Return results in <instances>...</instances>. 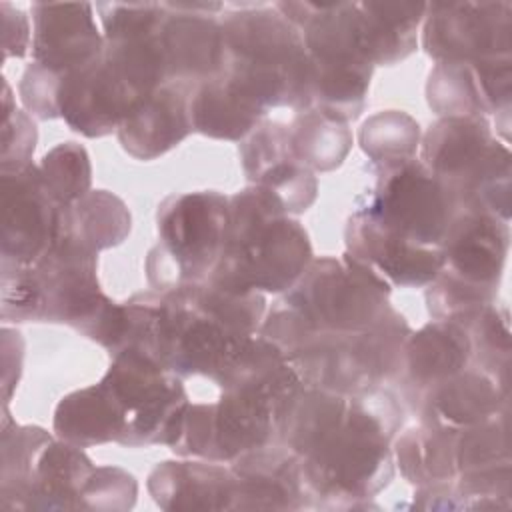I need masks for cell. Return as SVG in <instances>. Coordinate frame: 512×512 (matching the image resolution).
Listing matches in <instances>:
<instances>
[{
    "label": "cell",
    "instance_id": "6da1fadb",
    "mask_svg": "<svg viewBox=\"0 0 512 512\" xmlns=\"http://www.w3.org/2000/svg\"><path fill=\"white\" fill-rule=\"evenodd\" d=\"M402 406L380 386L350 396L342 426L302 458L308 498L326 508H364L394 478L390 442Z\"/></svg>",
    "mask_w": 512,
    "mask_h": 512
},
{
    "label": "cell",
    "instance_id": "7a4b0ae2",
    "mask_svg": "<svg viewBox=\"0 0 512 512\" xmlns=\"http://www.w3.org/2000/svg\"><path fill=\"white\" fill-rule=\"evenodd\" d=\"M312 262L304 226L280 200L250 184L228 196V226L218 264L208 278L240 292H288Z\"/></svg>",
    "mask_w": 512,
    "mask_h": 512
},
{
    "label": "cell",
    "instance_id": "3957f363",
    "mask_svg": "<svg viewBox=\"0 0 512 512\" xmlns=\"http://www.w3.org/2000/svg\"><path fill=\"white\" fill-rule=\"evenodd\" d=\"M226 44L224 74L266 112L310 108L312 62L300 30L276 8L248 4L220 22Z\"/></svg>",
    "mask_w": 512,
    "mask_h": 512
},
{
    "label": "cell",
    "instance_id": "277c9868",
    "mask_svg": "<svg viewBox=\"0 0 512 512\" xmlns=\"http://www.w3.org/2000/svg\"><path fill=\"white\" fill-rule=\"evenodd\" d=\"M420 162L452 192L460 210L510 218V150L484 116H444L420 140Z\"/></svg>",
    "mask_w": 512,
    "mask_h": 512
},
{
    "label": "cell",
    "instance_id": "5b68a950",
    "mask_svg": "<svg viewBox=\"0 0 512 512\" xmlns=\"http://www.w3.org/2000/svg\"><path fill=\"white\" fill-rule=\"evenodd\" d=\"M228 196L216 190L172 194L156 212L158 244L148 252L146 276L156 292L206 282L222 254Z\"/></svg>",
    "mask_w": 512,
    "mask_h": 512
},
{
    "label": "cell",
    "instance_id": "8992f818",
    "mask_svg": "<svg viewBox=\"0 0 512 512\" xmlns=\"http://www.w3.org/2000/svg\"><path fill=\"white\" fill-rule=\"evenodd\" d=\"M390 284L348 252L342 260L312 258L282 300L314 330L352 334L384 320L390 306Z\"/></svg>",
    "mask_w": 512,
    "mask_h": 512
},
{
    "label": "cell",
    "instance_id": "52a82bcc",
    "mask_svg": "<svg viewBox=\"0 0 512 512\" xmlns=\"http://www.w3.org/2000/svg\"><path fill=\"white\" fill-rule=\"evenodd\" d=\"M250 338L234 332L202 300L198 284L160 292L152 356L180 378L216 382Z\"/></svg>",
    "mask_w": 512,
    "mask_h": 512
},
{
    "label": "cell",
    "instance_id": "ba28073f",
    "mask_svg": "<svg viewBox=\"0 0 512 512\" xmlns=\"http://www.w3.org/2000/svg\"><path fill=\"white\" fill-rule=\"evenodd\" d=\"M102 382L110 388L126 414L120 446H174L180 438L190 404L182 378L164 368L154 356L126 348L112 356Z\"/></svg>",
    "mask_w": 512,
    "mask_h": 512
},
{
    "label": "cell",
    "instance_id": "9c48e42d",
    "mask_svg": "<svg viewBox=\"0 0 512 512\" xmlns=\"http://www.w3.org/2000/svg\"><path fill=\"white\" fill-rule=\"evenodd\" d=\"M356 208L394 234L430 248H442L460 212L448 186L418 158L378 166L374 188L356 198Z\"/></svg>",
    "mask_w": 512,
    "mask_h": 512
},
{
    "label": "cell",
    "instance_id": "30bf717a",
    "mask_svg": "<svg viewBox=\"0 0 512 512\" xmlns=\"http://www.w3.org/2000/svg\"><path fill=\"white\" fill-rule=\"evenodd\" d=\"M278 414L280 408L264 394L222 390L216 402L188 404L180 438L170 450L184 458L232 462L270 444Z\"/></svg>",
    "mask_w": 512,
    "mask_h": 512
},
{
    "label": "cell",
    "instance_id": "8fae6325",
    "mask_svg": "<svg viewBox=\"0 0 512 512\" xmlns=\"http://www.w3.org/2000/svg\"><path fill=\"white\" fill-rule=\"evenodd\" d=\"M422 22V48L436 62L512 56V4L506 0L432 2Z\"/></svg>",
    "mask_w": 512,
    "mask_h": 512
},
{
    "label": "cell",
    "instance_id": "7c38bea8",
    "mask_svg": "<svg viewBox=\"0 0 512 512\" xmlns=\"http://www.w3.org/2000/svg\"><path fill=\"white\" fill-rule=\"evenodd\" d=\"M60 210L36 164L18 172H2L0 266L36 264L58 240Z\"/></svg>",
    "mask_w": 512,
    "mask_h": 512
},
{
    "label": "cell",
    "instance_id": "4fadbf2b",
    "mask_svg": "<svg viewBox=\"0 0 512 512\" xmlns=\"http://www.w3.org/2000/svg\"><path fill=\"white\" fill-rule=\"evenodd\" d=\"M164 16L158 28L168 82L200 84L224 72L226 44L222 24L214 12L218 2H162Z\"/></svg>",
    "mask_w": 512,
    "mask_h": 512
},
{
    "label": "cell",
    "instance_id": "5bb4252c",
    "mask_svg": "<svg viewBox=\"0 0 512 512\" xmlns=\"http://www.w3.org/2000/svg\"><path fill=\"white\" fill-rule=\"evenodd\" d=\"M140 102L144 100L102 54L62 74L60 118L86 138L118 132L122 120Z\"/></svg>",
    "mask_w": 512,
    "mask_h": 512
},
{
    "label": "cell",
    "instance_id": "9a60e30c",
    "mask_svg": "<svg viewBox=\"0 0 512 512\" xmlns=\"http://www.w3.org/2000/svg\"><path fill=\"white\" fill-rule=\"evenodd\" d=\"M512 56L474 62H436L428 76L426 100L444 116H488L510 112Z\"/></svg>",
    "mask_w": 512,
    "mask_h": 512
},
{
    "label": "cell",
    "instance_id": "2e32d148",
    "mask_svg": "<svg viewBox=\"0 0 512 512\" xmlns=\"http://www.w3.org/2000/svg\"><path fill=\"white\" fill-rule=\"evenodd\" d=\"M344 238L346 252L370 266L388 284L406 288L428 286L444 268L442 248L414 244L360 208H354L348 218Z\"/></svg>",
    "mask_w": 512,
    "mask_h": 512
},
{
    "label": "cell",
    "instance_id": "e0dca14e",
    "mask_svg": "<svg viewBox=\"0 0 512 512\" xmlns=\"http://www.w3.org/2000/svg\"><path fill=\"white\" fill-rule=\"evenodd\" d=\"M32 62L66 74L104 50V36L88 2H34L32 8Z\"/></svg>",
    "mask_w": 512,
    "mask_h": 512
},
{
    "label": "cell",
    "instance_id": "ac0fdd59",
    "mask_svg": "<svg viewBox=\"0 0 512 512\" xmlns=\"http://www.w3.org/2000/svg\"><path fill=\"white\" fill-rule=\"evenodd\" d=\"M510 246V226L492 214L460 210L442 242L444 268L458 280L498 294Z\"/></svg>",
    "mask_w": 512,
    "mask_h": 512
},
{
    "label": "cell",
    "instance_id": "d6986e66",
    "mask_svg": "<svg viewBox=\"0 0 512 512\" xmlns=\"http://www.w3.org/2000/svg\"><path fill=\"white\" fill-rule=\"evenodd\" d=\"M232 510H298L308 506L302 460L286 446H260L232 460Z\"/></svg>",
    "mask_w": 512,
    "mask_h": 512
},
{
    "label": "cell",
    "instance_id": "ffe728a7",
    "mask_svg": "<svg viewBox=\"0 0 512 512\" xmlns=\"http://www.w3.org/2000/svg\"><path fill=\"white\" fill-rule=\"evenodd\" d=\"M192 84L166 82L140 102L118 126L122 148L136 160H156L176 148L192 128Z\"/></svg>",
    "mask_w": 512,
    "mask_h": 512
},
{
    "label": "cell",
    "instance_id": "44dd1931",
    "mask_svg": "<svg viewBox=\"0 0 512 512\" xmlns=\"http://www.w3.org/2000/svg\"><path fill=\"white\" fill-rule=\"evenodd\" d=\"M508 410V384L468 366L462 372L422 390V424L464 430Z\"/></svg>",
    "mask_w": 512,
    "mask_h": 512
},
{
    "label": "cell",
    "instance_id": "7402d4cb",
    "mask_svg": "<svg viewBox=\"0 0 512 512\" xmlns=\"http://www.w3.org/2000/svg\"><path fill=\"white\" fill-rule=\"evenodd\" d=\"M148 492L162 510H232L236 496L234 472L220 462L158 464L148 476Z\"/></svg>",
    "mask_w": 512,
    "mask_h": 512
},
{
    "label": "cell",
    "instance_id": "603a6c76",
    "mask_svg": "<svg viewBox=\"0 0 512 512\" xmlns=\"http://www.w3.org/2000/svg\"><path fill=\"white\" fill-rule=\"evenodd\" d=\"M94 470L84 448L52 438L36 458L20 510H80L82 490Z\"/></svg>",
    "mask_w": 512,
    "mask_h": 512
},
{
    "label": "cell",
    "instance_id": "cb8c5ba5",
    "mask_svg": "<svg viewBox=\"0 0 512 512\" xmlns=\"http://www.w3.org/2000/svg\"><path fill=\"white\" fill-rule=\"evenodd\" d=\"M52 430L56 438L78 448L108 442L120 444L126 432V414L110 388L100 380L66 394L58 402Z\"/></svg>",
    "mask_w": 512,
    "mask_h": 512
},
{
    "label": "cell",
    "instance_id": "d4e9b609",
    "mask_svg": "<svg viewBox=\"0 0 512 512\" xmlns=\"http://www.w3.org/2000/svg\"><path fill=\"white\" fill-rule=\"evenodd\" d=\"M472 366V340L468 328L454 320H432L410 332L402 368L420 392Z\"/></svg>",
    "mask_w": 512,
    "mask_h": 512
},
{
    "label": "cell",
    "instance_id": "484cf974",
    "mask_svg": "<svg viewBox=\"0 0 512 512\" xmlns=\"http://www.w3.org/2000/svg\"><path fill=\"white\" fill-rule=\"evenodd\" d=\"M266 114L224 72L196 84L190 94L192 128L208 138L242 142Z\"/></svg>",
    "mask_w": 512,
    "mask_h": 512
},
{
    "label": "cell",
    "instance_id": "4316f807",
    "mask_svg": "<svg viewBox=\"0 0 512 512\" xmlns=\"http://www.w3.org/2000/svg\"><path fill=\"white\" fill-rule=\"evenodd\" d=\"M132 230V216L122 198L108 190H90L60 210L58 236L92 252L122 244Z\"/></svg>",
    "mask_w": 512,
    "mask_h": 512
},
{
    "label": "cell",
    "instance_id": "83f0119b",
    "mask_svg": "<svg viewBox=\"0 0 512 512\" xmlns=\"http://www.w3.org/2000/svg\"><path fill=\"white\" fill-rule=\"evenodd\" d=\"M360 10L366 54L374 66H392L416 50L424 2H360Z\"/></svg>",
    "mask_w": 512,
    "mask_h": 512
},
{
    "label": "cell",
    "instance_id": "f1b7e54d",
    "mask_svg": "<svg viewBox=\"0 0 512 512\" xmlns=\"http://www.w3.org/2000/svg\"><path fill=\"white\" fill-rule=\"evenodd\" d=\"M310 108L334 120H356L364 108L374 66L366 60H312Z\"/></svg>",
    "mask_w": 512,
    "mask_h": 512
},
{
    "label": "cell",
    "instance_id": "f546056e",
    "mask_svg": "<svg viewBox=\"0 0 512 512\" xmlns=\"http://www.w3.org/2000/svg\"><path fill=\"white\" fill-rule=\"evenodd\" d=\"M458 430L420 424L398 436L394 454L402 476L416 488L450 484L456 480Z\"/></svg>",
    "mask_w": 512,
    "mask_h": 512
},
{
    "label": "cell",
    "instance_id": "4dcf8cb0",
    "mask_svg": "<svg viewBox=\"0 0 512 512\" xmlns=\"http://www.w3.org/2000/svg\"><path fill=\"white\" fill-rule=\"evenodd\" d=\"M288 134L292 156L314 174L342 166L352 148V130L348 124L312 108L296 114L288 126Z\"/></svg>",
    "mask_w": 512,
    "mask_h": 512
},
{
    "label": "cell",
    "instance_id": "1f68e13d",
    "mask_svg": "<svg viewBox=\"0 0 512 512\" xmlns=\"http://www.w3.org/2000/svg\"><path fill=\"white\" fill-rule=\"evenodd\" d=\"M52 434L40 426H20L2 406V472H0V506L4 510L20 508L22 494L34 470L42 448Z\"/></svg>",
    "mask_w": 512,
    "mask_h": 512
},
{
    "label": "cell",
    "instance_id": "d6a6232c",
    "mask_svg": "<svg viewBox=\"0 0 512 512\" xmlns=\"http://www.w3.org/2000/svg\"><path fill=\"white\" fill-rule=\"evenodd\" d=\"M420 140V124L402 110L376 112L362 124L358 132L362 152L376 166L416 158Z\"/></svg>",
    "mask_w": 512,
    "mask_h": 512
},
{
    "label": "cell",
    "instance_id": "836d02e7",
    "mask_svg": "<svg viewBox=\"0 0 512 512\" xmlns=\"http://www.w3.org/2000/svg\"><path fill=\"white\" fill-rule=\"evenodd\" d=\"M38 168L50 196L60 208L70 206L90 192L92 164L86 148L78 142L54 146L42 156Z\"/></svg>",
    "mask_w": 512,
    "mask_h": 512
},
{
    "label": "cell",
    "instance_id": "e575fe53",
    "mask_svg": "<svg viewBox=\"0 0 512 512\" xmlns=\"http://www.w3.org/2000/svg\"><path fill=\"white\" fill-rule=\"evenodd\" d=\"M472 340V366L508 384L510 370V322L508 310L496 304L464 322Z\"/></svg>",
    "mask_w": 512,
    "mask_h": 512
},
{
    "label": "cell",
    "instance_id": "d590c367",
    "mask_svg": "<svg viewBox=\"0 0 512 512\" xmlns=\"http://www.w3.org/2000/svg\"><path fill=\"white\" fill-rule=\"evenodd\" d=\"M294 158L290 150L288 126L274 120H262L242 142L240 160L250 184H258L270 170Z\"/></svg>",
    "mask_w": 512,
    "mask_h": 512
},
{
    "label": "cell",
    "instance_id": "8d00e7d4",
    "mask_svg": "<svg viewBox=\"0 0 512 512\" xmlns=\"http://www.w3.org/2000/svg\"><path fill=\"white\" fill-rule=\"evenodd\" d=\"M2 112L0 168L2 172H18L32 164L38 132L32 118L12 102V92L6 80L2 82Z\"/></svg>",
    "mask_w": 512,
    "mask_h": 512
},
{
    "label": "cell",
    "instance_id": "74e56055",
    "mask_svg": "<svg viewBox=\"0 0 512 512\" xmlns=\"http://www.w3.org/2000/svg\"><path fill=\"white\" fill-rule=\"evenodd\" d=\"M254 186L272 192L290 216L306 212L318 196V180L314 172L302 166L296 158L282 162Z\"/></svg>",
    "mask_w": 512,
    "mask_h": 512
},
{
    "label": "cell",
    "instance_id": "f35d334b",
    "mask_svg": "<svg viewBox=\"0 0 512 512\" xmlns=\"http://www.w3.org/2000/svg\"><path fill=\"white\" fill-rule=\"evenodd\" d=\"M138 496L136 478L116 466H96L80 498V510H128Z\"/></svg>",
    "mask_w": 512,
    "mask_h": 512
},
{
    "label": "cell",
    "instance_id": "ab89813d",
    "mask_svg": "<svg viewBox=\"0 0 512 512\" xmlns=\"http://www.w3.org/2000/svg\"><path fill=\"white\" fill-rule=\"evenodd\" d=\"M60 84L62 74L36 62L28 64L18 86L26 112L38 120L60 118Z\"/></svg>",
    "mask_w": 512,
    "mask_h": 512
},
{
    "label": "cell",
    "instance_id": "60d3db41",
    "mask_svg": "<svg viewBox=\"0 0 512 512\" xmlns=\"http://www.w3.org/2000/svg\"><path fill=\"white\" fill-rule=\"evenodd\" d=\"M2 14V48L4 60L26 56L28 48H32V28L30 18L14 8L10 2L0 4Z\"/></svg>",
    "mask_w": 512,
    "mask_h": 512
},
{
    "label": "cell",
    "instance_id": "b9f144b4",
    "mask_svg": "<svg viewBox=\"0 0 512 512\" xmlns=\"http://www.w3.org/2000/svg\"><path fill=\"white\" fill-rule=\"evenodd\" d=\"M14 346V330L12 328H4L2 330V364H4V376H2V390H4V404H10L12 392L18 386L20 380V372H22V358H24V342L18 344L16 350H12Z\"/></svg>",
    "mask_w": 512,
    "mask_h": 512
}]
</instances>
